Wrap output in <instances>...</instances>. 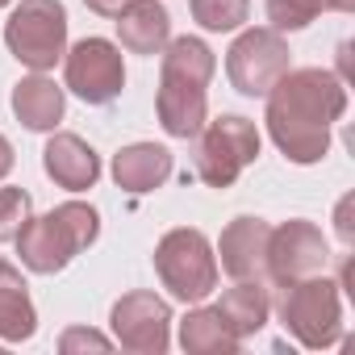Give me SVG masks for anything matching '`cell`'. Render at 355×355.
<instances>
[{
  "label": "cell",
  "mask_w": 355,
  "mask_h": 355,
  "mask_svg": "<svg viewBox=\"0 0 355 355\" xmlns=\"http://www.w3.org/2000/svg\"><path fill=\"white\" fill-rule=\"evenodd\" d=\"M347 113V84L326 67H288L268 92V134L288 163H318L330 150V130Z\"/></svg>",
  "instance_id": "obj_1"
},
{
  "label": "cell",
  "mask_w": 355,
  "mask_h": 355,
  "mask_svg": "<svg viewBox=\"0 0 355 355\" xmlns=\"http://www.w3.org/2000/svg\"><path fill=\"white\" fill-rule=\"evenodd\" d=\"M163 76H159V96H155V113L159 125L171 138H197L201 125L209 121V80L218 71L214 51L201 38H171L163 51Z\"/></svg>",
  "instance_id": "obj_2"
},
{
  "label": "cell",
  "mask_w": 355,
  "mask_h": 355,
  "mask_svg": "<svg viewBox=\"0 0 355 355\" xmlns=\"http://www.w3.org/2000/svg\"><path fill=\"white\" fill-rule=\"evenodd\" d=\"M101 234V214L84 201H63L59 209L30 218L26 230L17 234V255L30 272L55 276L63 272L84 247H92Z\"/></svg>",
  "instance_id": "obj_3"
},
{
  "label": "cell",
  "mask_w": 355,
  "mask_h": 355,
  "mask_svg": "<svg viewBox=\"0 0 355 355\" xmlns=\"http://www.w3.org/2000/svg\"><path fill=\"white\" fill-rule=\"evenodd\" d=\"M155 272H159L163 288L184 305H197L218 288V255H214L209 239L193 226H175L159 239Z\"/></svg>",
  "instance_id": "obj_4"
},
{
  "label": "cell",
  "mask_w": 355,
  "mask_h": 355,
  "mask_svg": "<svg viewBox=\"0 0 355 355\" xmlns=\"http://www.w3.org/2000/svg\"><path fill=\"white\" fill-rule=\"evenodd\" d=\"M280 322H284V330H288L301 347H309V351L334 347V343L343 338V301H338V284L326 280L322 272L284 284Z\"/></svg>",
  "instance_id": "obj_5"
},
{
  "label": "cell",
  "mask_w": 355,
  "mask_h": 355,
  "mask_svg": "<svg viewBox=\"0 0 355 355\" xmlns=\"http://www.w3.org/2000/svg\"><path fill=\"white\" fill-rule=\"evenodd\" d=\"M259 159V130L239 113H222L197 134V175L209 189H230Z\"/></svg>",
  "instance_id": "obj_6"
},
{
  "label": "cell",
  "mask_w": 355,
  "mask_h": 355,
  "mask_svg": "<svg viewBox=\"0 0 355 355\" xmlns=\"http://www.w3.org/2000/svg\"><path fill=\"white\" fill-rule=\"evenodd\" d=\"M5 42L30 71H51L67 55V9L63 0H21L5 26Z\"/></svg>",
  "instance_id": "obj_7"
},
{
  "label": "cell",
  "mask_w": 355,
  "mask_h": 355,
  "mask_svg": "<svg viewBox=\"0 0 355 355\" xmlns=\"http://www.w3.org/2000/svg\"><path fill=\"white\" fill-rule=\"evenodd\" d=\"M288 55L293 51H288V42L276 30H247L226 51V76H230L234 92H243V96H268L272 84L293 67Z\"/></svg>",
  "instance_id": "obj_8"
},
{
  "label": "cell",
  "mask_w": 355,
  "mask_h": 355,
  "mask_svg": "<svg viewBox=\"0 0 355 355\" xmlns=\"http://www.w3.org/2000/svg\"><path fill=\"white\" fill-rule=\"evenodd\" d=\"M63 80H67V88L84 105H109V101H117L121 88H125L121 46H113L109 38H80L63 55Z\"/></svg>",
  "instance_id": "obj_9"
},
{
  "label": "cell",
  "mask_w": 355,
  "mask_h": 355,
  "mask_svg": "<svg viewBox=\"0 0 355 355\" xmlns=\"http://www.w3.org/2000/svg\"><path fill=\"white\" fill-rule=\"evenodd\" d=\"M326 263H330V247H326V239L313 222L293 218L284 226H272L263 276L276 288H284L293 280H305V276H318V272H326Z\"/></svg>",
  "instance_id": "obj_10"
},
{
  "label": "cell",
  "mask_w": 355,
  "mask_h": 355,
  "mask_svg": "<svg viewBox=\"0 0 355 355\" xmlns=\"http://www.w3.org/2000/svg\"><path fill=\"white\" fill-rule=\"evenodd\" d=\"M113 343L134 355H163L171 347V305L155 293H125L109 309Z\"/></svg>",
  "instance_id": "obj_11"
},
{
  "label": "cell",
  "mask_w": 355,
  "mask_h": 355,
  "mask_svg": "<svg viewBox=\"0 0 355 355\" xmlns=\"http://www.w3.org/2000/svg\"><path fill=\"white\" fill-rule=\"evenodd\" d=\"M268 234H272V226L263 218H234L218 243L222 272L234 280H259L263 263H268Z\"/></svg>",
  "instance_id": "obj_12"
},
{
  "label": "cell",
  "mask_w": 355,
  "mask_h": 355,
  "mask_svg": "<svg viewBox=\"0 0 355 355\" xmlns=\"http://www.w3.org/2000/svg\"><path fill=\"white\" fill-rule=\"evenodd\" d=\"M42 167L67 193H84V189H92L101 180V159L80 134H55L46 142V150H42Z\"/></svg>",
  "instance_id": "obj_13"
},
{
  "label": "cell",
  "mask_w": 355,
  "mask_h": 355,
  "mask_svg": "<svg viewBox=\"0 0 355 355\" xmlns=\"http://www.w3.org/2000/svg\"><path fill=\"white\" fill-rule=\"evenodd\" d=\"M167 175H171V150L159 142H130L113 155V180H117V189H125L134 197L155 193Z\"/></svg>",
  "instance_id": "obj_14"
},
{
  "label": "cell",
  "mask_w": 355,
  "mask_h": 355,
  "mask_svg": "<svg viewBox=\"0 0 355 355\" xmlns=\"http://www.w3.org/2000/svg\"><path fill=\"white\" fill-rule=\"evenodd\" d=\"M117 38L130 55H159L171 42V17L159 0H130L117 13Z\"/></svg>",
  "instance_id": "obj_15"
},
{
  "label": "cell",
  "mask_w": 355,
  "mask_h": 355,
  "mask_svg": "<svg viewBox=\"0 0 355 355\" xmlns=\"http://www.w3.org/2000/svg\"><path fill=\"white\" fill-rule=\"evenodd\" d=\"M63 109H67L63 88H59L55 80H46L42 71L13 84V113H17V121H21L26 130L51 134V130L63 121Z\"/></svg>",
  "instance_id": "obj_16"
},
{
  "label": "cell",
  "mask_w": 355,
  "mask_h": 355,
  "mask_svg": "<svg viewBox=\"0 0 355 355\" xmlns=\"http://www.w3.org/2000/svg\"><path fill=\"white\" fill-rule=\"evenodd\" d=\"M214 309H218V318L226 322V330L243 343V338H251V334H259V330L268 326L272 297H268V288H263L259 280H239L234 288L222 293V301H218Z\"/></svg>",
  "instance_id": "obj_17"
},
{
  "label": "cell",
  "mask_w": 355,
  "mask_h": 355,
  "mask_svg": "<svg viewBox=\"0 0 355 355\" xmlns=\"http://www.w3.org/2000/svg\"><path fill=\"white\" fill-rule=\"evenodd\" d=\"M34 330H38V313L30 301V284L9 259H0V338L26 343L34 338Z\"/></svg>",
  "instance_id": "obj_18"
},
{
  "label": "cell",
  "mask_w": 355,
  "mask_h": 355,
  "mask_svg": "<svg viewBox=\"0 0 355 355\" xmlns=\"http://www.w3.org/2000/svg\"><path fill=\"white\" fill-rule=\"evenodd\" d=\"M180 347L189 355H234L239 338L226 330L218 309H189L180 322Z\"/></svg>",
  "instance_id": "obj_19"
},
{
  "label": "cell",
  "mask_w": 355,
  "mask_h": 355,
  "mask_svg": "<svg viewBox=\"0 0 355 355\" xmlns=\"http://www.w3.org/2000/svg\"><path fill=\"white\" fill-rule=\"evenodd\" d=\"M318 13H355V0H268V21L276 34L305 30Z\"/></svg>",
  "instance_id": "obj_20"
},
{
  "label": "cell",
  "mask_w": 355,
  "mask_h": 355,
  "mask_svg": "<svg viewBox=\"0 0 355 355\" xmlns=\"http://www.w3.org/2000/svg\"><path fill=\"white\" fill-rule=\"evenodd\" d=\"M193 21L209 34H230L251 17V0H189Z\"/></svg>",
  "instance_id": "obj_21"
},
{
  "label": "cell",
  "mask_w": 355,
  "mask_h": 355,
  "mask_svg": "<svg viewBox=\"0 0 355 355\" xmlns=\"http://www.w3.org/2000/svg\"><path fill=\"white\" fill-rule=\"evenodd\" d=\"M30 218H34V201L26 189H0V243H17Z\"/></svg>",
  "instance_id": "obj_22"
},
{
  "label": "cell",
  "mask_w": 355,
  "mask_h": 355,
  "mask_svg": "<svg viewBox=\"0 0 355 355\" xmlns=\"http://www.w3.org/2000/svg\"><path fill=\"white\" fill-rule=\"evenodd\" d=\"M59 351H109V338L105 334H96V330H84V326H71V330H63V338H59Z\"/></svg>",
  "instance_id": "obj_23"
},
{
  "label": "cell",
  "mask_w": 355,
  "mask_h": 355,
  "mask_svg": "<svg viewBox=\"0 0 355 355\" xmlns=\"http://www.w3.org/2000/svg\"><path fill=\"white\" fill-rule=\"evenodd\" d=\"M84 5H88L92 13H101V17H117V13L130 5V0H84Z\"/></svg>",
  "instance_id": "obj_24"
},
{
  "label": "cell",
  "mask_w": 355,
  "mask_h": 355,
  "mask_svg": "<svg viewBox=\"0 0 355 355\" xmlns=\"http://www.w3.org/2000/svg\"><path fill=\"white\" fill-rule=\"evenodd\" d=\"M9 171H13V142L0 134V180H5Z\"/></svg>",
  "instance_id": "obj_25"
},
{
  "label": "cell",
  "mask_w": 355,
  "mask_h": 355,
  "mask_svg": "<svg viewBox=\"0 0 355 355\" xmlns=\"http://www.w3.org/2000/svg\"><path fill=\"white\" fill-rule=\"evenodd\" d=\"M338 234H343V243H351L355 234H351V222H347V201L338 205Z\"/></svg>",
  "instance_id": "obj_26"
},
{
  "label": "cell",
  "mask_w": 355,
  "mask_h": 355,
  "mask_svg": "<svg viewBox=\"0 0 355 355\" xmlns=\"http://www.w3.org/2000/svg\"><path fill=\"white\" fill-rule=\"evenodd\" d=\"M5 5H13V0H0V9H5Z\"/></svg>",
  "instance_id": "obj_27"
}]
</instances>
